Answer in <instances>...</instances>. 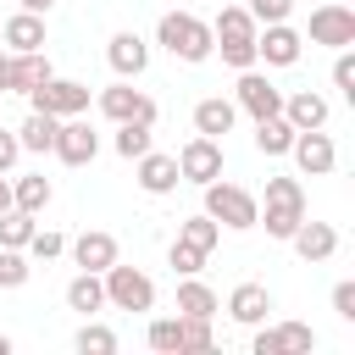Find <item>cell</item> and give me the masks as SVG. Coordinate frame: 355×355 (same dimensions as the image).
Here are the masks:
<instances>
[{"label": "cell", "mask_w": 355, "mask_h": 355, "mask_svg": "<svg viewBox=\"0 0 355 355\" xmlns=\"http://www.w3.org/2000/svg\"><path fill=\"white\" fill-rule=\"evenodd\" d=\"M28 250H33L39 261H55V255L67 250V239H61L55 227H33V239H28Z\"/></svg>", "instance_id": "obj_38"}, {"label": "cell", "mask_w": 355, "mask_h": 355, "mask_svg": "<svg viewBox=\"0 0 355 355\" xmlns=\"http://www.w3.org/2000/svg\"><path fill=\"white\" fill-rule=\"evenodd\" d=\"M105 300L116 305V311H150L155 305V288H150V277L139 272V266H105Z\"/></svg>", "instance_id": "obj_4"}, {"label": "cell", "mask_w": 355, "mask_h": 355, "mask_svg": "<svg viewBox=\"0 0 355 355\" xmlns=\"http://www.w3.org/2000/svg\"><path fill=\"white\" fill-rule=\"evenodd\" d=\"M333 83H338L344 94H355V55H349V44H344L338 61H333Z\"/></svg>", "instance_id": "obj_40"}, {"label": "cell", "mask_w": 355, "mask_h": 355, "mask_svg": "<svg viewBox=\"0 0 355 355\" xmlns=\"http://www.w3.org/2000/svg\"><path fill=\"white\" fill-rule=\"evenodd\" d=\"M28 283V255L22 250H0V288H22Z\"/></svg>", "instance_id": "obj_36"}, {"label": "cell", "mask_w": 355, "mask_h": 355, "mask_svg": "<svg viewBox=\"0 0 355 355\" xmlns=\"http://www.w3.org/2000/svg\"><path fill=\"white\" fill-rule=\"evenodd\" d=\"M105 61H111V72H116V78H139V72H144V61H150V50H144V39H139V33H116V39H111V50H105Z\"/></svg>", "instance_id": "obj_17"}, {"label": "cell", "mask_w": 355, "mask_h": 355, "mask_svg": "<svg viewBox=\"0 0 355 355\" xmlns=\"http://www.w3.org/2000/svg\"><path fill=\"white\" fill-rule=\"evenodd\" d=\"M150 349H155V355H183V316L150 322Z\"/></svg>", "instance_id": "obj_29"}, {"label": "cell", "mask_w": 355, "mask_h": 355, "mask_svg": "<svg viewBox=\"0 0 355 355\" xmlns=\"http://www.w3.org/2000/svg\"><path fill=\"white\" fill-rule=\"evenodd\" d=\"M33 239V211H0V250H28Z\"/></svg>", "instance_id": "obj_27"}, {"label": "cell", "mask_w": 355, "mask_h": 355, "mask_svg": "<svg viewBox=\"0 0 355 355\" xmlns=\"http://www.w3.org/2000/svg\"><path fill=\"white\" fill-rule=\"evenodd\" d=\"M288 244H294V255L300 261H327L333 250H338V233H333V222H300L294 233H288Z\"/></svg>", "instance_id": "obj_14"}, {"label": "cell", "mask_w": 355, "mask_h": 355, "mask_svg": "<svg viewBox=\"0 0 355 355\" xmlns=\"http://www.w3.org/2000/svg\"><path fill=\"white\" fill-rule=\"evenodd\" d=\"M72 261H78L83 272H105V266L116 261V239H111V233H100V227H89V233H78V239H72Z\"/></svg>", "instance_id": "obj_15"}, {"label": "cell", "mask_w": 355, "mask_h": 355, "mask_svg": "<svg viewBox=\"0 0 355 355\" xmlns=\"http://www.w3.org/2000/svg\"><path fill=\"white\" fill-rule=\"evenodd\" d=\"M17 6H22V11H33V17H44V11L55 6V0H17Z\"/></svg>", "instance_id": "obj_44"}, {"label": "cell", "mask_w": 355, "mask_h": 355, "mask_svg": "<svg viewBox=\"0 0 355 355\" xmlns=\"http://www.w3.org/2000/svg\"><path fill=\"white\" fill-rule=\"evenodd\" d=\"M311 39H316V44H333V50L355 44V11H349L344 0L316 6V11H311Z\"/></svg>", "instance_id": "obj_7"}, {"label": "cell", "mask_w": 355, "mask_h": 355, "mask_svg": "<svg viewBox=\"0 0 355 355\" xmlns=\"http://www.w3.org/2000/svg\"><path fill=\"white\" fill-rule=\"evenodd\" d=\"M11 205H17V211H44V205H50V178H22V183L11 189Z\"/></svg>", "instance_id": "obj_32"}, {"label": "cell", "mask_w": 355, "mask_h": 355, "mask_svg": "<svg viewBox=\"0 0 355 355\" xmlns=\"http://www.w3.org/2000/svg\"><path fill=\"white\" fill-rule=\"evenodd\" d=\"M300 33L288 28V22H266V33L255 39V61H266V67H294L300 61Z\"/></svg>", "instance_id": "obj_13"}, {"label": "cell", "mask_w": 355, "mask_h": 355, "mask_svg": "<svg viewBox=\"0 0 355 355\" xmlns=\"http://www.w3.org/2000/svg\"><path fill=\"white\" fill-rule=\"evenodd\" d=\"M17 150H22V144H17V133H6V128H0V172H11Z\"/></svg>", "instance_id": "obj_43"}, {"label": "cell", "mask_w": 355, "mask_h": 355, "mask_svg": "<svg viewBox=\"0 0 355 355\" xmlns=\"http://www.w3.org/2000/svg\"><path fill=\"white\" fill-rule=\"evenodd\" d=\"M111 349H116V333L111 327H94V322L78 327V355H111Z\"/></svg>", "instance_id": "obj_33"}, {"label": "cell", "mask_w": 355, "mask_h": 355, "mask_svg": "<svg viewBox=\"0 0 355 355\" xmlns=\"http://www.w3.org/2000/svg\"><path fill=\"white\" fill-rule=\"evenodd\" d=\"M155 39H161L178 61H205V55L216 50L211 28H205L200 17H189V11H166V17H161V28H155Z\"/></svg>", "instance_id": "obj_1"}, {"label": "cell", "mask_w": 355, "mask_h": 355, "mask_svg": "<svg viewBox=\"0 0 355 355\" xmlns=\"http://www.w3.org/2000/svg\"><path fill=\"white\" fill-rule=\"evenodd\" d=\"M144 150H150V122H122L116 128V155L122 161H139Z\"/></svg>", "instance_id": "obj_31"}, {"label": "cell", "mask_w": 355, "mask_h": 355, "mask_svg": "<svg viewBox=\"0 0 355 355\" xmlns=\"http://www.w3.org/2000/svg\"><path fill=\"white\" fill-rule=\"evenodd\" d=\"M205 355L211 349V316H183V355Z\"/></svg>", "instance_id": "obj_35"}, {"label": "cell", "mask_w": 355, "mask_h": 355, "mask_svg": "<svg viewBox=\"0 0 355 355\" xmlns=\"http://www.w3.org/2000/svg\"><path fill=\"white\" fill-rule=\"evenodd\" d=\"M44 78H55V67H50V55H39V50H22V55H17V94H28V89H39Z\"/></svg>", "instance_id": "obj_28"}, {"label": "cell", "mask_w": 355, "mask_h": 355, "mask_svg": "<svg viewBox=\"0 0 355 355\" xmlns=\"http://www.w3.org/2000/svg\"><path fill=\"white\" fill-rule=\"evenodd\" d=\"M205 216L222 222V227H255V222H261V200H255L250 189H239V183L211 178V183H205Z\"/></svg>", "instance_id": "obj_2"}, {"label": "cell", "mask_w": 355, "mask_h": 355, "mask_svg": "<svg viewBox=\"0 0 355 355\" xmlns=\"http://www.w3.org/2000/svg\"><path fill=\"white\" fill-rule=\"evenodd\" d=\"M294 161H300V172L305 178H327L333 172V161H338V150H333V139L322 133V128H305V133H294Z\"/></svg>", "instance_id": "obj_10"}, {"label": "cell", "mask_w": 355, "mask_h": 355, "mask_svg": "<svg viewBox=\"0 0 355 355\" xmlns=\"http://www.w3.org/2000/svg\"><path fill=\"white\" fill-rule=\"evenodd\" d=\"M333 311H338L344 322H355V283H338V288H333Z\"/></svg>", "instance_id": "obj_41"}, {"label": "cell", "mask_w": 355, "mask_h": 355, "mask_svg": "<svg viewBox=\"0 0 355 355\" xmlns=\"http://www.w3.org/2000/svg\"><path fill=\"white\" fill-rule=\"evenodd\" d=\"M100 111L111 122H150L155 128V100L133 83H116V89H100Z\"/></svg>", "instance_id": "obj_9"}, {"label": "cell", "mask_w": 355, "mask_h": 355, "mask_svg": "<svg viewBox=\"0 0 355 355\" xmlns=\"http://www.w3.org/2000/svg\"><path fill=\"white\" fill-rule=\"evenodd\" d=\"M283 122H288L294 133H305V128H327V100L311 94V89H300V94L283 100Z\"/></svg>", "instance_id": "obj_16"}, {"label": "cell", "mask_w": 355, "mask_h": 355, "mask_svg": "<svg viewBox=\"0 0 355 355\" xmlns=\"http://www.w3.org/2000/svg\"><path fill=\"white\" fill-rule=\"evenodd\" d=\"M39 44H44V17L17 11V17L6 22V50H11V55H22V50H39Z\"/></svg>", "instance_id": "obj_21"}, {"label": "cell", "mask_w": 355, "mask_h": 355, "mask_svg": "<svg viewBox=\"0 0 355 355\" xmlns=\"http://www.w3.org/2000/svg\"><path fill=\"white\" fill-rule=\"evenodd\" d=\"M216 44H222V61H227L233 72L255 67V39H216Z\"/></svg>", "instance_id": "obj_37"}, {"label": "cell", "mask_w": 355, "mask_h": 355, "mask_svg": "<svg viewBox=\"0 0 355 355\" xmlns=\"http://www.w3.org/2000/svg\"><path fill=\"white\" fill-rule=\"evenodd\" d=\"M233 105L250 111V116H277V111H283V89L266 83L255 67H244V72H239V89H233Z\"/></svg>", "instance_id": "obj_8"}, {"label": "cell", "mask_w": 355, "mask_h": 355, "mask_svg": "<svg viewBox=\"0 0 355 355\" xmlns=\"http://www.w3.org/2000/svg\"><path fill=\"white\" fill-rule=\"evenodd\" d=\"M139 189H144V194H166V189H178V155H155V150H144V155H139Z\"/></svg>", "instance_id": "obj_18"}, {"label": "cell", "mask_w": 355, "mask_h": 355, "mask_svg": "<svg viewBox=\"0 0 355 355\" xmlns=\"http://www.w3.org/2000/svg\"><path fill=\"white\" fill-rule=\"evenodd\" d=\"M211 311H216V294H211L205 283L189 277V283L178 288V316H211Z\"/></svg>", "instance_id": "obj_30"}, {"label": "cell", "mask_w": 355, "mask_h": 355, "mask_svg": "<svg viewBox=\"0 0 355 355\" xmlns=\"http://www.w3.org/2000/svg\"><path fill=\"white\" fill-rule=\"evenodd\" d=\"M0 355H11V338H6V333H0Z\"/></svg>", "instance_id": "obj_46"}, {"label": "cell", "mask_w": 355, "mask_h": 355, "mask_svg": "<svg viewBox=\"0 0 355 355\" xmlns=\"http://www.w3.org/2000/svg\"><path fill=\"white\" fill-rule=\"evenodd\" d=\"M33 111H50V116H78L89 105V83H72V78H44L39 89H28Z\"/></svg>", "instance_id": "obj_5"}, {"label": "cell", "mask_w": 355, "mask_h": 355, "mask_svg": "<svg viewBox=\"0 0 355 355\" xmlns=\"http://www.w3.org/2000/svg\"><path fill=\"white\" fill-rule=\"evenodd\" d=\"M305 222V189L294 178H266V233L288 239Z\"/></svg>", "instance_id": "obj_3"}, {"label": "cell", "mask_w": 355, "mask_h": 355, "mask_svg": "<svg viewBox=\"0 0 355 355\" xmlns=\"http://www.w3.org/2000/svg\"><path fill=\"white\" fill-rule=\"evenodd\" d=\"M67 166H89L94 161V150H100V139L89 133V122H78V116H61V128H55V144H50Z\"/></svg>", "instance_id": "obj_11"}, {"label": "cell", "mask_w": 355, "mask_h": 355, "mask_svg": "<svg viewBox=\"0 0 355 355\" xmlns=\"http://www.w3.org/2000/svg\"><path fill=\"white\" fill-rule=\"evenodd\" d=\"M227 311H233V322L255 327V322H266V311H272V294H266L261 283H239V288L227 294Z\"/></svg>", "instance_id": "obj_19"}, {"label": "cell", "mask_w": 355, "mask_h": 355, "mask_svg": "<svg viewBox=\"0 0 355 355\" xmlns=\"http://www.w3.org/2000/svg\"><path fill=\"white\" fill-rule=\"evenodd\" d=\"M288 144H294V128L283 122V111L277 116H255V150L261 155H288Z\"/></svg>", "instance_id": "obj_22"}, {"label": "cell", "mask_w": 355, "mask_h": 355, "mask_svg": "<svg viewBox=\"0 0 355 355\" xmlns=\"http://www.w3.org/2000/svg\"><path fill=\"white\" fill-rule=\"evenodd\" d=\"M211 39H255V17L244 6H222L211 22Z\"/></svg>", "instance_id": "obj_25"}, {"label": "cell", "mask_w": 355, "mask_h": 355, "mask_svg": "<svg viewBox=\"0 0 355 355\" xmlns=\"http://www.w3.org/2000/svg\"><path fill=\"white\" fill-rule=\"evenodd\" d=\"M55 128H61V116L28 111V122L17 128V144H22V150H50V144H55Z\"/></svg>", "instance_id": "obj_23"}, {"label": "cell", "mask_w": 355, "mask_h": 355, "mask_svg": "<svg viewBox=\"0 0 355 355\" xmlns=\"http://www.w3.org/2000/svg\"><path fill=\"white\" fill-rule=\"evenodd\" d=\"M67 305L83 311V316L100 311V305H105V283H100V272H78V277L67 283Z\"/></svg>", "instance_id": "obj_24"}, {"label": "cell", "mask_w": 355, "mask_h": 355, "mask_svg": "<svg viewBox=\"0 0 355 355\" xmlns=\"http://www.w3.org/2000/svg\"><path fill=\"white\" fill-rule=\"evenodd\" d=\"M178 178H189V183H211V178H222V144L216 139H205V133H194L183 150H178Z\"/></svg>", "instance_id": "obj_6"}, {"label": "cell", "mask_w": 355, "mask_h": 355, "mask_svg": "<svg viewBox=\"0 0 355 355\" xmlns=\"http://www.w3.org/2000/svg\"><path fill=\"white\" fill-rule=\"evenodd\" d=\"M311 349H316V333L305 322H283V327L255 333V355H311Z\"/></svg>", "instance_id": "obj_12"}, {"label": "cell", "mask_w": 355, "mask_h": 355, "mask_svg": "<svg viewBox=\"0 0 355 355\" xmlns=\"http://www.w3.org/2000/svg\"><path fill=\"white\" fill-rule=\"evenodd\" d=\"M0 94H17V55L0 50Z\"/></svg>", "instance_id": "obj_42"}, {"label": "cell", "mask_w": 355, "mask_h": 355, "mask_svg": "<svg viewBox=\"0 0 355 355\" xmlns=\"http://www.w3.org/2000/svg\"><path fill=\"white\" fill-rule=\"evenodd\" d=\"M0 211H11V183H6V172H0Z\"/></svg>", "instance_id": "obj_45"}, {"label": "cell", "mask_w": 355, "mask_h": 355, "mask_svg": "<svg viewBox=\"0 0 355 355\" xmlns=\"http://www.w3.org/2000/svg\"><path fill=\"white\" fill-rule=\"evenodd\" d=\"M288 6H294V0H250L244 11H250L261 28H266V22H283V17H288Z\"/></svg>", "instance_id": "obj_39"}, {"label": "cell", "mask_w": 355, "mask_h": 355, "mask_svg": "<svg viewBox=\"0 0 355 355\" xmlns=\"http://www.w3.org/2000/svg\"><path fill=\"white\" fill-rule=\"evenodd\" d=\"M166 261H172V272H183V277H194V272L205 266V250H194V244H183V239H172V250H166Z\"/></svg>", "instance_id": "obj_34"}, {"label": "cell", "mask_w": 355, "mask_h": 355, "mask_svg": "<svg viewBox=\"0 0 355 355\" xmlns=\"http://www.w3.org/2000/svg\"><path fill=\"white\" fill-rule=\"evenodd\" d=\"M178 239L211 255V250H216V239H222V222H211L205 211H200V216H183V222H178Z\"/></svg>", "instance_id": "obj_26"}, {"label": "cell", "mask_w": 355, "mask_h": 355, "mask_svg": "<svg viewBox=\"0 0 355 355\" xmlns=\"http://www.w3.org/2000/svg\"><path fill=\"white\" fill-rule=\"evenodd\" d=\"M233 116H239V105L211 94V100H200V105H194V133H205V139H222V133L233 128Z\"/></svg>", "instance_id": "obj_20"}]
</instances>
